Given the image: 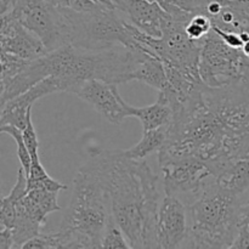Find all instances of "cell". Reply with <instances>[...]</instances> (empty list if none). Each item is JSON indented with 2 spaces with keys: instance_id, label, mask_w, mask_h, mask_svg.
Masks as SVG:
<instances>
[{
  "instance_id": "obj_32",
  "label": "cell",
  "mask_w": 249,
  "mask_h": 249,
  "mask_svg": "<svg viewBox=\"0 0 249 249\" xmlns=\"http://www.w3.org/2000/svg\"><path fill=\"white\" fill-rule=\"evenodd\" d=\"M11 4L12 0H0V9H1L0 10V15L9 11L10 7H11Z\"/></svg>"
},
{
  "instance_id": "obj_14",
  "label": "cell",
  "mask_w": 249,
  "mask_h": 249,
  "mask_svg": "<svg viewBox=\"0 0 249 249\" xmlns=\"http://www.w3.org/2000/svg\"><path fill=\"white\" fill-rule=\"evenodd\" d=\"M114 9L143 33L160 38L162 22L167 12L158 2L147 0H113Z\"/></svg>"
},
{
  "instance_id": "obj_21",
  "label": "cell",
  "mask_w": 249,
  "mask_h": 249,
  "mask_svg": "<svg viewBox=\"0 0 249 249\" xmlns=\"http://www.w3.org/2000/svg\"><path fill=\"white\" fill-rule=\"evenodd\" d=\"M1 53V84L7 83L12 78L24 71L32 60L19 57L10 53Z\"/></svg>"
},
{
  "instance_id": "obj_11",
  "label": "cell",
  "mask_w": 249,
  "mask_h": 249,
  "mask_svg": "<svg viewBox=\"0 0 249 249\" xmlns=\"http://www.w3.org/2000/svg\"><path fill=\"white\" fill-rule=\"evenodd\" d=\"M187 209L179 197L165 195L158 212L157 248H182L189 233Z\"/></svg>"
},
{
  "instance_id": "obj_27",
  "label": "cell",
  "mask_w": 249,
  "mask_h": 249,
  "mask_svg": "<svg viewBox=\"0 0 249 249\" xmlns=\"http://www.w3.org/2000/svg\"><path fill=\"white\" fill-rule=\"evenodd\" d=\"M191 14H204L207 0H164Z\"/></svg>"
},
{
  "instance_id": "obj_7",
  "label": "cell",
  "mask_w": 249,
  "mask_h": 249,
  "mask_svg": "<svg viewBox=\"0 0 249 249\" xmlns=\"http://www.w3.org/2000/svg\"><path fill=\"white\" fill-rule=\"evenodd\" d=\"M7 12L36 34L48 51L71 45L67 19L50 0H12Z\"/></svg>"
},
{
  "instance_id": "obj_15",
  "label": "cell",
  "mask_w": 249,
  "mask_h": 249,
  "mask_svg": "<svg viewBox=\"0 0 249 249\" xmlns=\"http://www.w3.org/2000/svg\"><path fill=\"white\" fill-rule=\"evenodd\" d=\"M128 116L136 117L142 124L143 131L152 130L160 126H169L174 118V112L160 100L146 107H133L128 105Z\"/></svg>"
},
{
  "instance_id": "obj_24",
  "label": "cell",
  "mask_w": 249,
  "mask_h": 249,
  "mask_svg": "<svg viewBox=\"0 0 249 249\" xmlns=\"http://www.w3.org/2000/svg\"><path fill=\"white\" fill-rule=\"evenodd\" d=\"M213 23L206 14H195L186 24V33L191 40L199 41L211 32Z\"/></svg>"
},
{
  "instance_id": "obj_19",
  "label": "cell",
  "mask_w": 249,
  "mask_h": 249,
  "mask_svg": "<svg viewBox=\"0 0 249 249\" xmlns=\"http://www.w3.org/2000/svg\"><path fill=\"white\" fill-rule=\"evenodd\" d=\"M32 189H46L49 191L60 192L61 190L67 189V186L53 180L48 174L40 163V158H34L32 160L31 172L27 177V191Z\"/></svg>"
},
{
  "instance_id": "obj_22",
  "label": "cell",
  "mask_w": 249,
  "mask_h": 249,
  "mask_svg": "<svg viewBox=\"0 0 249 249\" xmlns=\"http://www.w3.org/2000/svg\"><path fill=\"white\" fill-rule=\"evenodd\" d=\"M58 249L66 248V238L60 230L53 233H39L24 243L22 249Z\"/></svg>"
},
{
  "instance_id": "obj_2",
  "label": "cell",
  "mask_w": 249,
  "mask_h": 249,
  "mask_svg": "<svg viewBox=\"0 0 249 249\" xmlns=\"http://www.w3.org/2000/svg\"><path fill=\"white\" fill-rule=\"evenodd\" d=\"M109 195L112 216L130 248H157L160 206L158 175L145 160H133L122 150L99 153Z\"/></svg>"
},
{
  "instance_id": "obj_4",
  "label": "cell",
  "mask_w": 249,
  "mask_h": 249,
  "mask_svg": "<svg viewBox=\"0 0 249 249\" xmlns=\"http://www.w3.org/2000/svg\"><path fill=\"white\" fill-rule=\"evenodd\" d=\"M242 199L209 181L201 196L187 206L191 223L182 247L231 248L237 237L238 212Z\"/></svg>"
},
{
  "instance_id": "obj_6",
  "label": "cell",
  "mask_w": 249,
  "mask_h": 249,
  "mask_svg": "<svg viewBox=\"0 0 249 249\" xmlns=\"http://www.w3.org/2000/svg\"><path fill=\"white\" fill-rule=\"evenodd\" d=\"M199 73L208 87L249 90V56L242 49L226 44L213 28L202 39Z\"/></svg>"
},
{
  "instance_id": "obj_29",
  "label": "cell",
  "mask_w": 249,
  "mask_h": 249,
  "mask_svg": "<svg viewBox=\"0 0 249 249\" xmlns=\"http://www.w3.org/2000/svg\"><path fill=\"white\" fill-rule=\"evenodd\" d=\"M0 248L1 249H15V242H14V236H12L11 229L1 228L0 230Z\"/></svg>"
},
{
  "instance_id": "obj_16",
  "label": "cell",
  "mask_w": 249,
  "mask_h": 249,
  "mask_svg": "<svg viewBox=\"0 0 249 249\" xmlns=\"http://www.w3.org/2000/svg\"><path fill=\"white\" fill-rule=\"evenodd\" d=\"M27 194V175L23 168L19 165L17 179L11 192L1 198L0 206V228L12 229L16 219V204L19 198Z\"/></svg>"
},
{
  "instance_id": "obj_5",
  "label": "cell",
  "mask_w": 249,
  "mask_h": 249,
  "mask_svg": "<svg viewBox=\"0 0 249 249\" xmlns=\"http://www.w3.org/2000/svg\"><path fill=\"white\" fill-rule=\"evenodd\" d=\"M60 10L70 26L71 45L75 48L87 50H105L122 45L130 49L142 48V44L134 38L135 26L117 10L102 5L84 12Z\"/></svg>"
},
{
  "instance_id": "obj_17",
  "label": "cell",
  "mask_w": 249,
  "mask_h": 249,
  "mask_svg": "<svg viewBox=\"0 0 249 249\" xmlns=\"http://www.w3.org/2000/svg\"><path fill=\"white\" fill-rule=\"evenodd\" d=\"M134 80H139L150 87L155 88L158 91L168 87L167 72H165L164 63L156 56L147 53L141 61L140 66L134 74Z\"/></svg>"
},
{
  "instance_id": "obj_13",
  "label": "cell",
  "mask_w": 249,
  "mask_h": 249,
  "mask_svg": "<svg viewBox=\"0 0 249 249\" xmlns=\"http://www.w3.org/2000/svg\"><path fill=\"white\" fill-rule=\"evenodd\" d=\"M57 91H62V87L57 78L48 77L40 80L23 94L1 105L0 125H14L23 130L28 123L29 117L32 116V106L34 102L46 95Z\"/></svg>"
},
{
  "instance_id": "obj_33",
  "label": "cell",
  "mask_w": 249,
  "mask_h": 249,
  "mask_svg": "<svg viewBox=\"0 0 249 249\" xmlns=\"http://www.w3.org/2000/svg\"><path fill=\"white\" fill-rule=\"evenodd\" d=\"M95 2L97 4L102 5V6L107 7V9H111V10H116L114 9V4H113V0H94Z\"/></svg>"
},
{
  "instance_id": "obj_18",
  "label": "cell",
  "mask_w": 249,
  "mask_h": 249,
  "mask_svg": "<svg viewBox=\"0 0 249 249\" xmlns=\"http://www.w3.org/2000/svg\"><path fill=\"white\" fill-rule=\"evenodd\" d=\"M168 128L169 126H160L152 130L143 131L141 140L129 150H122L124 156L133 160H146L150 155L157 152L165 143L168 138Z\"/></svg>"
},
{
  "instance_id": "obj_23",
  "label": "cell",
  "mask_w": 249,
  "mask_h": 249,
  "mask_svg": "<svg viewBox=\"0 0 249 249\" xmlns=\"http://www.w3.org/2000/svg\"><path fill=\"white\" fill-rule=\"evenodd\" d=\"M101 248H130V245L126 241L125 235L118 226V224L116 223L113 216H111L104 231L101 240Z\"/></svg>"
},
{
  "instance_id": "obj_10",
  "label": "cell",
  "mask_w": 249,
  "mask_h": 249,
  "mask_svg": "<svg viewBox=\"0 0 249 249\" xmlns=\"http://www.w3.org/2000/svg\"><path fill=\"white\" fill-rule=\"evenodd\" d=\"M71 94L91 105L111 124H121L129 117L128 104L121 96L116 84L99 79H88L79 83Z\"/></svg>"
},
{
  "instance_id": "obj_30",
  "label": "cell",
  "mask_w": 249,
  "mask_h": 249,
  "mask_svg": "<svg viewBox=\"0 0 249 249\" xmlns=\"http://www.w3.org/2000/svg\"><path fill=\"white\" fill-rule=\"evenodd\" d=\"M231 248H249V231L248 230H240L235 242L232 243Z\"/></svg>"
},
{
  "instance_id": "obj_34",
  "label": "cell",
  "mask_w": 249,
  "mask_h": 249,
  "mask_svg": "<svg viewBox=\"0 0 249 249\" xmlns=\"http://www.w3.org/2000/svg\"><path fill=\"white\" fill-rule=\"evenodd\" d=\"M147 1H151V2H157L158 0H147Z\"/></svg>"
},
{
  "instance_id": "obj_26",
  "label": "cell",
  "mask_w": 249,
  "mask_h": 249,
  "mask_svg": "<svg viewBox=\"0 0 249 249\" xmlns=\"http://www.w3.org/2000/svg\"><path fill=\"white\" fill-rule=\"evenodd\" d=\"M22 134H23V140L26 142L29 153H31L32 160L39 158V140L33 123H32V116L29 117L28 123H27L26 128L22 130Z\"/></svg>"
},
{
  "instance_id": "obj_28",
  "label": "cell",
  "mask_w": 249,
  "mask_h": 249,
  "mask_svg": "<svg viewBox=\"0 0 249 249\" xmlns=\"http://www.w3.org/2000/svg\"><path fill=\"white\" fill-rule=\"evenodd\" d=\"M238 229L249 231V196L241 203L238 212Z\"/></svg>"
},
{
  "instance_id": "obj_9",
  "label": "cell",
  "mask_w": 249,
  "mask_h": 249,
  "mask_svg": "<svg viewBox=\"0 0 249 249\" xmlns=\"http://www.w3.org/2000/svg\"><path fill=\"white\" fill-rule=\"evenodd\" d=\"M165 195L186 198L187 206L196 201L209 181L215 179L198 158H182L160 163Z\"/></svg>"
},
{
  "instance_id": "obj_20",
  "label": "cell",
  "mask_w": 249,
  "mask_h": 249,
  "mask_svg": "<svg viewBox=\"0 0 249 249\" xmlns=\"http://www.w3.org/2000/svg\"><path fill=\"white\" fill-rule=\"evenodd\" d=\"M0 131L2 134H7V135H10L15 140L17 146V157H18L19 163H21V167L23 168L24 172H26V175L28 177L29 172H31L32 157L28 148H27L26 142L23 140L22 130L14 125H1L0 126Z\"/></svg>"
},
{
  "instance_id": "obj_3",
  "label": "cell",
  "mask_w": 249,
  "mask_h": 249,
  "mask_svg": "<svg viewBox=\"0 0 249 249\" xmlns=\"http://www.w3.org/2000/svg\"><path fill=\"white\" fill-rule=\"evenodd\" d=\"M112 216L108 190L100 155L79 168L73 180L71 202L60 231L66 248H101L104 231Z\"/></svg>"
},
{
  "instance_id": "obj_31",
  "label": "cell",
  "mask_w": 249,
  "mask_h": 249,
  "mask_svg": "<svg viewBox=\"0 0 249 249\" xmlns=\"http://www.w3.org/2000/svg\"><path fill=\"white\" fill-rule=\"evenodd\" d=\"M218 1L221 2L223 5H226V6H229V5H238V6H243L248 0H218Z\"/></svg>"
},
{
  "instance_id": "obj_25",
  "label": "cell",
  "mask_w": 249,
  "mask_h": 249,
  "mask_svg": "<svg viewBox=\"0 0 249 249\" xmlns=\"http://www.w3.org/2000/svg\"><path fill=\"white\" fill-rule=\"evenodd\" d=\"M50 1L60 9H68L78 12L92 11L101 6L94 0H50Z\"/></svg>"
},
{
  "instance_id": "obj_1",
  "label": "cell",
  "mask_w": 249,
  "mask_h": 249,
  "mask_svg": "<svg viewBox=\"0 0 249 249\" xmlns=\"http://www.w3.org/2000/svg\"><path fill=\"white\" fill-rule=\"evenodd\" d=\"M147 53H150L145 46L130 49L122 45L105 50L62 46L32 60L26 70L1 84L0 102L4 105L48 77L57 78L62 91L66 92H71L79 83L88 79L104 80L116 85L130 82Z\"/></svg>"
},
{
  "instance_id": "obj_8",
  "label": "cell",
  "mask_w": 249,
  "mask_h": 249,
  "mask_svg": "<svg viewBox=\"0 0 249 249\" xmlns=\"http://www.w3.org/2000/svg\"><path fill=\"white\" fill-rule=\"evenodd\" d=\"M56 191L46 189H32L27 191L16 204V219L12 230L15 249L22 248L24 243L40 233L45 225L46 216L60 211Z\"/></svg>"
},
{
  "instance_id": "obj_12",
  "label": "cell",
  "mask_w": 249,
  "mask_h": 249,
  "mask_svg": "<svg viewBox=\"0 0 249 249\" xmlns=\"http://www.w3.org/2000/svg\"><path fill=\"white\" fill-rule=\"evenodd\" d=\"M0 51L14 53L27 60H36L49 53L43 41L10 12L1 14Z\"/></svg>"
}]
</instances>
